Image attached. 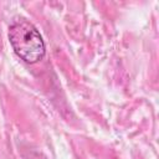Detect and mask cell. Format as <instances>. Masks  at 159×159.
<instances>
[{"label": "cell", "instance_id": "cell-1", "mask_svg": "<svg viewBox=\"0 0 159 159\" xmlns=\"http://www.w3.org/2000/svg\"><path fill=\"white\" fill-rule=\"evenodd\" d=\"M9 40L15 53L27 63H36L45 56L46 47L42 36L26 19H19L10 25Z\"/></svg>", "mask_w": 159, "mask_h": 159}]
</instances>
